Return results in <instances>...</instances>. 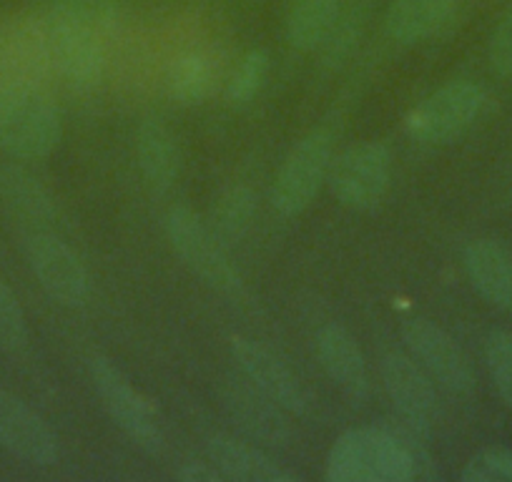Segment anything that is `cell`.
Wrapping results in <instances>:
<instances>
[{
	"label": "cell",
	"instance_id": "cell-1",
	"mask_svg": "<svg viewBox=\"0 0 512 482\" xmlns=\"http://www.w3.org/2000/svg\"><path fill=\"white\" fill-rule=\"evenodd\" d=\"M51 66L76 88H93L103 76L101 28L86 0H53L41 18Z\"/></svg>",
	"mask_w": 512,
	"mask_h": 482
},
{
	"label": "cell",
	"instance_id": "cell-2",
	"mask_svg": "<svg viewBox=\"0 0 512 482\" xmlns=\"http://www.w3.org/2000/svg\"><path fill=\"white\" fill-rule=\"evenodd\" d=\"M63 134L61 113L38 83H0V149L13 159H43Z\"/></svg>",
	"mask_w": 512,
	"mask_h": 482
},
{
	"label": "cell",
	"instance_id": "cell-3",
	"mask_svg": "<svg viewBox=\"0 0 512 482\" xmlns=\"http://www.w3.org/2000/svg\"><path fill=\"white\" fill-rule=\"evenodd\" d=\"M88 370H91V382L96 387V395L101 397V405L106 407L108 417L121 427L123 435L146 455H161L166 450V437L149 400L139 390H134V385L111 359L93 357Z\"/></svg>",
	"mask_w": 512,
	"mask_h": 482
},
{
	"label": "cell",
	"instance_id": "cell-4",
	"mask_svg": "<svg viewBox=\"0 0 512 482\" xmlns=\"http://www.w3.org/2000/svg\"><path fill=\"white\" fill-rule=\"evenodd\" d=\"M392 156L379 141H362L332 156L327 184L334 199L352 211H369L382 204L390 189Z\"/></svg>",
	"mask_w": 512,
	"mask_h": 482
},
{
	"label": "cell",
	"instance_id": "cell-5",
	"mask_svg": "<svg viewBox=\"0 0 512 482\" xmlns=\"http://www.w3.org/2000/svg\"><path fill=\"white\" fill-rule=\"evenodd\" d=\"M166 234H169L174 252L184 259V264L196 277L224 294L241 292V277L231 259L226 257L224 244L211 231V226L201 221L189 206H174L169 211Z\"/></svg>",
	"mask_w": 512,
	"mask_h": 482
},
{
	"label": "cell",
	"instance_id": "cell-6",
	"mask_svg": "<svg viewBox=\"0 0 512 482\" xmlns=\"http://www.w3.org/2000/svg\"><path fill=\"white\" fill-rule=\"evenodd\" d=\"M332 480H412L410 457L384 430L347 432L329 455Z\"/></svg>",
	"mask_w": 512,
	"mask_h": 482
},
{
	"label": "cell",
	"instance_id": "cell-7",
	"mask_svg": "<svg viewBox=\"0 0 512 482\" xmlns=\"http://www.w3.org/2000/svg\"><path fill=\"white\" fill-rule=\"evenodd\" d=\"M485 88L455 81L427 96L407 116V134L420 144H447L465 134L485 108Z\"/></svg>",
	"mask_w": 512,
	"mask_h": 482
},
{
	"label": "cell",
	"instance_id": "cell-8",
	"mask_svg": "<svg viewBox=\"0 0 512 482\" xmlns=\"http://www.w3.org/2000/svg\"><path fill=\"white\" fill-rule=\"evenodd\" d=\"M329 164H332L329 131L317 129L304 136L277 171L272 186L274 209L284 216H297L307 211L327 181Z\"/></svg>",
	"mask_w": 512,
	"mask_h": 482
},
{
	"label": "cell",
	"instance_id": "cell-9",
	"mask_svg": "<svg viewBox=\"0 0 512 482\" xmlns=\"http://www.w3.org/2000/svg\"><path fill=\"white\" fill-rule=\"evenodd\" d=\"M23 252L38 284L63 307H83L88 299V272L78 254L51 231H28Z\"/></svg>",
	"mask_w": 512,
	"mask_h": 482
},
{
	"label": "cell",
	"instance_id": "cell-10",
	"mask_svg": "<svg viewBox=\"0 0 512 482\" xmlns=\"http://www.w3.org/2000/svg\"><path fill=\"white\" fill-rule=\"evenodd\" d=\"M402 337L412 357L420 362L437 387L460 397L475 390V370L470 359L445 329L430 319H410L402 329Z\"/></svg>",
	"mask_w": 512,
	"mask_h": 482
},
{
	"label": "cell",
	"instance_id": "cell-11",
	"mask_svg": "<svg viewBox=\"0 0 512 482\" xmlns=\"http://www.w3.org/2000/svg\"><path fill=\"white\" fill-rule=\"evenodd\" d=\"M231 357L236 359L246 380L269 400L277 402L282 410L292 412V415L307 412V395H304L297 375L272 349L249 337H231Z\"/></svg>",
	"mask_w": 512,
	"mask_h": 482
},
{
	"label": "cell",
	"instance_id": "cell-12",
	"mask_svg": "<svg viewBox=\"0 0 512 482\" xmlns=\"http://www.w3.org/2000/svg\"><path fill=\"white\" fill-rule=\"evenodd\" d=\"M0 447L23 462L51 467L58 462V440L36 410L21 397L0 390Z\"/></svg>",
	"mask_w": 512,
	"mask_h": 482
},
{
	"label": "cell",
	"instance_id": "cell-13",
	"mask_svg": "<svg viewBox=\"0 0 512 482\" xmlns=\"http://www.w3.org/2000/svg\"><path fill=\"white\" fill-rule=\"evenodd\" d=\"M382 382L400 415L430 425L437 415L435 380L422 370L415 357L402 352H387L382 357Z\"/></svg>",
	"mask_w": 512,
	"mask_h": 482
},
{
	"label": "cell",
	"instance_id": "cell-14",
	"mask_svg": "<svg viewBox=\"0 0 512 482\" xmlns=\"http://www.w3.org/2000/svg\"><path fill=\"white\" fill-rule=\"evenodd\" d=\"M317 352L322 359L329 380L349 397V400H367L369 395V367L357 339L342 324H327L317 334Z\"/></svg>",
	"mask_w": 512,
	"mask_h": 482
},
{
	"label": "cell",
	"instance_id": "cell-15",
	"mask_svg": "<svg viewBox=\"0 0 512 482\" xmlns=\"http://www.w3.org/2000/svg\"><path fill=\"white\" fill-rule=\"evenodd\" d=\"M0 206L23 231H46L56 219V206L46 186L21 166H0Z\"/></svg>",
	"mask_w": 512,
	"mask_h": 482
},
{
	"label": "cell",
	"instance_id": "cell-16",
	"mask_svg": "<svg viewBox=\"0 0 512 482\" xmlns=\"http://www.w3.org/2000/svg\"><path fill=\"white\" fill-rule=\"evenodd\" d=\"M206 457L226 475V480L239 482H294L297 475L284 470L274 457L259 447L246 445L234 437L216 435L206 440Z\"/></svg>",
	"mask_w": 512,
	"mask_h": 482
},
{
	"label": "cell",
	"instance_id": "cell-17",
	"mask_svg": "<svg viewBox=\"0 0 512 482\" xmlns=\"http://www.w3.org/2000/svg\"><path fill=\"white\" fill-rule=\"evenodd\" d=\"M465 272L472 287L495 307L512 312V254L492 239H475L467 244Z\"/></svg>",
	"mask_w": 512,
	"mask_h": 482
},
{
	"label": "cell",
	"instance_id": "cell-18",
	"mask_svg": "<svg viewBox=\"0 0 512 482\" xmlns=\"http://www.w3.org/2000/svg\"><path fill=\"white\" fill-rule=\"evenodd\" d=\"M457 0H392L384 13V33L400 46H417L447 26Z\"/></svg>",
	"mask_w": 512,
	"mask_h": 482
},
{
	"label": "cell",
	"instance_id": "cell-19",
	"mask_svg": "<svg viewBox=\"0 0 512 482\" xmlns=\"http://www.w3.org/2000/svg\"><path fill=\"white\" fill-rule=\"evenodd\" d=\"M136 159L146 184L154 191H169L181 171L176 136L161 118H144L136 131Z\"/></svg>",
	"mask_w": 512,
	"mask_h": 482
},
{
	"label": "cell",
	"instance_id": "cell-20",
	"mask_svg": "<svg viewBox=\"0 0 512 482\" xmlns=\"http://www.w3.org/2000/svg\"><path fill=\"white\" fill-rule=\"evenodd\" d=\"M339 16V0H292L287 41L297 51H317Z\"/></svg>",
	"mask_w": 512,
	"mask_h": 482
},
{
	"label": "cell",
	"instance_id": "cell-21",
	"mask_svg": "<svg viewBox=\"0 0 512 482\" xmlns=\"http://www.w3.org/2000/svg\"><path fill=\"white\" fill-rule=\"evenodd\" d=\"M166 83H169V93L176 101L184 103V106H199L214 93L216 66L206 53H181L171 61Z\"/></svg>",
	"mask_w": 512,
	"mask_h": 482
},
{
	"label": "cell",
	"instance_id": "cell-22",
	"mask_svg": "<svg viewBox=\"0 0 512 482\" xmlns=\"http://www.w3.org/2000/svg\"><path fill=\"white\" fill-rule=\"evenodd\" d=\"M256 199L254 191L244 184H234L221 191L211 206V231L219 236L221 244H236L249 231L254 219Z\"/></svg>",
	"mask_w": 512,
	"mask_h": 482
},
{
	"label": "cell",
	"instance_id": "cell-23",
	"mask_svg": "<svg viewBox=\"0 0 512 482\" xmlns=\"http://www.w3.org/2000/svg\"><path fill=\"white\" fill-rule=\"evenodd\" d=\"M369 11H372V3H369V0H359V3H354L347 11H339L332 31L327 33L324 43L319 46L324 68H339L349 56H352L359 38H362L364 28H367Z\"/></svg>",
	"mask_w": 512,
	"mask_h": 482
},
{
	"label": "cell",
	"instance_id": "cell-24",
	"mask_svg": "<svg viewBox=\"0 0 512 482\" xmlns=\"http://www.w3.org/2000/svg\"><path fill=\"white\" fill-rule=\"evenodd\" d=\"M269 76V53L256 48L249 51L241 63L236 66V71L231 73L229 86H226V101L231 106H246L256 93L262 91L264 81Z\"/></svg>",
	"mask_w": 512,
	"mask_h": 482
},
{
	"label": "cell",
	"instance_id": "cell-25",
	"mask_svg": "<svg viewBox=\"0 0 512 482\" xmlns=\"http://www.w3.org/2000/svg\"><path fill=\"white\" fill-rule=\"evenodd\" d=\"M485 359L492 385L497 395L512 407V332L510 329H492L485 342Z\"/></svg>",
	"mask_w": 512,
	"mask_h": 482
},
{
	"label": "cell",
	"instance_id": "cell-26",
	"mask_svg": "<svg viewBox=\"0 0 512 482\" xmlns=\"http://www.w3.org/2000/svg\"><path fill=\"white\" fill-rule=\"evenodd\" d=\"M231 402L236 405H244L246 410H241L239 407V417L244 420V425L249 427L254 435L259 437H267V440H282V437H287V430H284V422L279 420L277 410H282V407L277 405V402H272L269 397H264V400H259L254 395H249V392L239 390L234 397H231Z\"/></svg>",
	"mask_w": 512,
	"mask_h": 482
},
{
	"label": "cell",
	"instance_id": "cell-27",
	"mask_svg": "<svg viewBox=\"0 0 512 482\" xmlns=\"http://www.w3.org/2000/svg\"><path fill=\"white\" fill-rule=\"evenodd\" d=\"M0 347L21 354L28 347V322L11 284L0 274Z\"/></svg>",
	"mask_w": 512,
	"mask_h": 482
},
{
	"label": "cell",
	"instance_id": "cell-28",
	"mask_svg": "<svg viewBox=\"0 0 512 482\" xmlns=\"http://www.w3.org/2000/svg\"><path fill=\"white\" fill-rule=\"evenodd\" d=\"M462 482H512V450L485 447L462 470Z\"/></svg>",
	"mask_w": 512,
	"mask_h": 482
},
{
	"label": "cell",
	"instance_id": "cell-29",
	"mask_svg": "<svg viewBox=\"0 0 512 482\" xmlns=\"http://www.w3.org/2000/svg\"><path fill=\"white\" fill-rule=\"evenodd\" d=\"M487 56H490V66L497 76L512 78V11L492 31Z\"/></svg>",
	"mask_w": 512,
	"mask_h": 482
},
{
	"label": "cell",
	"instance_id": "cell-30",
	"mask_svg": "<svg viewBox=\"0 0 512 482\" xmlns=\"http://www.w3.org/2000/svg\"><path fill=\"white\" fill-rule=\"evenodd\" d=\"M176 477L184 482H224L226 475L206 457V460H189L176 470Z\"/></svg>",
	"mask_w": 512,
	"mask_h": 482
},
{
	"label": "cell",
	"instance_id": "cell-31",
	"mask_svg": "<svg viewBox=\"0 0 512 482\" xmlns=\"http://www.w3.org/2000/svg\"><path fill=\"white\" fill-rule=\"evenodd\" d=\"M86 3L93 13V21L98 23V28H101V31L116 21L118 0H86Z\"/></svg>",
	"mask_w": 512,
	"mask_h": 482
},
{
	"label": "cell",
	"instance_id": "cell-32",
	"mask_svg": "<svg viewBox=\"0 0 512 482\" xmlns=\"http://www.w3.org/2000/svg\"><path fill=\"white\" fill-rule=\"evenodd\" d=\"M246 3H251V0H246Z\"/></svg>",
	"mask_w": 512,
	"mask_h": 482
}]
</instances>
